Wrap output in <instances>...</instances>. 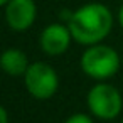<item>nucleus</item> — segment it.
<instances>
[{
	"label": "nucleus",
	"mask_w": 123,
	"mask_h": 123,
	"mask_svg": "<svg viewBox=\"0 0 123 123\" xmlns=\"http://www.w3.org/2000/svg\"><path fill=\"white\" fill-rule=\"evenodd\" d=\"M24 83L27 91L36 99H49L54 96L59 86V78L52 66L47 62H34L24 74Z\"/></svg>",
	"instance_id": "obj_4"
},
{
	"label": "nucleus",
	"mask_w": 123,
	"mask_h": 123,
	"mask_svg": "<svg viewBox=\"0 0 123 123\" xmlns=\"http://www.w3.org/2000/svg\"><path fill=\"white\" fill-rule=\"evenodd\" d=\"M81 69L93 79H108L120 69V56L110 46L93 44L81 57Z\"/></svg>",
	"instance_id": "obj_2"
},
{
	"label": "nucleus",
	"mask_w": 123,
	"mask_h": 123,
	"mask_svg": "<svg viewBox=\"0 0 123 123\" xmlns=\"http://www.w3.org/2000/svg\"><path fill=\"white\" fill-rule=\"evenodd\" d=\"M123 99L120 91L111 84H96L88 93V108L89 111L101 120H113L120 115Z\"/></svg>",
	"instance_id": "obj_3"
},
{
	"label": "nucleus",
	"mask_w": 123,
	"mask_h": 123,
	"mask_svg": "<svg viewBox=\"0 0 123 123\" xmlns=\"http://www.w3.org/2000/svg\"><path fill=\"white\" fill-rule=\"evenodd\" d=\"M64 123H93V120L88 115H84V113H76V115L69 116Z\"/></svg>",
	"instance_id": "obj_8"
},
{
	"label": "nucleus",
	"mask_w": 123,
	"mask_h": 123,
	"mask_svg": "<svg viewBox=\"0 0 123 123\" xmlns=\"http://www.w3.org/2000/svg\"><path fill=\"white\" fill-rule=\"evenodd\" d=\"M121 123H123V121H121Z\"/></svg>",
	"instance_id": "obj_12"
},
{
	"label": "nucleus",
	"mask_w": 123,
	"mask_h": 123,
	"mask_svg": "<svg viewBox=\"0 0 123 123\" xmlns=\"http://www.w3.org/2000/svg\"><path fill=\"white\" fill-rule=\"evenodd\" d=\"M36 12L34 0H9L5 4V20L15 32L27 31L36 20Z\"/></svg>",
	"instance_id": "obj_5"
},
{
	"label": "nucleus",
	"mask_w": 123,
	"mask_h": 123,
	"mask_svg": "<svg viewBox=\"0 0 123 123\" xmlns=\"http://www.w3.org/2000/svg\"><path fill=\"white\" fill-rule=\"evenodd\" d=\"M0 123H9V116H7V110L2 106L0 108Z\"/></svg>",
	"instance_id": "obj_9"
},
{
	"label": "nucleus",
	"mask_w": 123,
	"mask_h": 123,
	"mask_svg": "<svg viewBox=\"0 0 123 123\" xmlns=\"http://www.w3.org/2000/svg\"><path fill=\"white\" fill-rule=\"evenodd\" d=\"M66 19L73 39L86 46L101 42L113 25L111 12L103 4H86Z\"/></svg>",
	"instance_id": "obj_1"
},
{
	"label": "nucleus",
	"mask_w": 123,
	"mask_h": 123,
	"mask_svg": "<svg viewBox=\"0 0 123 123\" xmlns=\"http://www.w3.org/2000/svg\"><path fill=\"white\" fill-rule=\"evenodd\" d=\"M71 37L73 36H71L69 27H66L62 24H51L42 31V34L39 37V46L46 54L59 56L68 51Z\"/></svg>",
	"instance_id": "obj_6"
},
{
	"label": "nucleus",
	"mask_w": 123,
	"mask_h": 123,
	"mask_svg": "<svg viewBox=\"0 0 123 123\" xmlns=\"http://www.w3.org/2000/svg\"><path fill=\"white\" fill-rule=\"evenodd\" d=\"M118 20H120V25H121V29H123V7H121L120 12H118Z\"/></svg>",
	"instance_id": "obj_10"
},
{
	"label": "nucleus",
	"mask_w": 123,
	"mask_h": 123,
	"mask_svg": "<svg viewBox=\"0 0 123 123\" xmlns=\"http://www.w3.org/2000/svg\"><path fill=\"white\" fill-rule=\"evenodd\" d=\"M0 62H2V69L9 76H24L31 66L27 56L20 49H7L0 57Z\"/></svg>",
	"instance_id": "obj_7"
},
{
	"label": "nucleus",
	"mask_w": 123,
	"mask_h": 123,
	"mask_svg": "<svg viewBox=\"0 0 123 123\" xmlns=\"http://www.w3.org/2000/svg\"><path fill=\"white\" fill-rule=\"evenodd\" d=\"M7 2H9V0H0V4H2V5H5Z\"/></svg>",
	"instance_id": "obj_11"
}]
</instances>
